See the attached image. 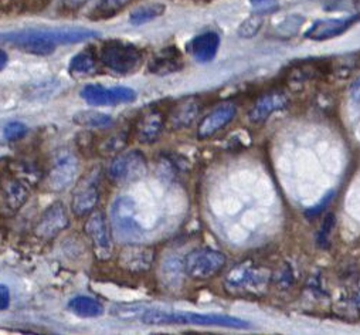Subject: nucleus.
Wrapping results in <instances>:
<instances>
[{
  "label": "nucleus",
  "mask_w": 360,
  "mask_h": 335,
  "mask_svg": "<svg viewBox=\"0 0 360 335\" xmlns=\"http://www.w3.org/2000/svg\"><path fill=\"white\" fill-rule=\"evenodd\" d=\"M101 33L85 27L23 29L2 34V43L12 44L26 53L47 56L60 44H75L100 37Z\"/></svg>",
  "instance_id": "nucleus-1"
},
{
  "label": "nucleus",
  "mask_w": 360,
  "mask_h": 335,
  "mask_svg": "<svg viewBox=\"0 0 360 335\" xmlns=\"http://www.w3.org/2000/svg\"><path fill=\"white\" fill-rule=\"evenodd\" d=\"M142 322L148 325H200L220 327L230 329H250L251 324L230 315L196 314V312H170L162 310H149L142 314Z\"/></svg>",
  "instance_id": "nucleus-2"
},
{
  "label": "nucleus",
  "mask_w": 360,
  "mask_h": 335,
  "mask_svg": "<svg viewBox=\"0 0 360 335\" xmlns=\"http://www.w3.org/2000/svg\"><path fill=\"white\" fill-rule=\"evenodd\" d=\"M100 63L120 75L135 74L143 64V53L135 44L124 40H108L98 50Z\"/></svg>",
  "instance_id": "nucleus-3"
},
{
  "label": "nucleus",
  "mask_w": 360,
  "mask_h": 335,
  "mask_svg": "<svg viewBox=\"0 0 360 335\" xmlns=\"http://www.w3.org/2000/svg\"><path fill=\"white\" fill-rule=\"evenodd\" d=\"M269 273L250 262H244L233 267L226 279L224 287L231 296H257L268 284Z\"/></svg>",
  "instance_id": "nucleus-4"
},
{
  "label": "nucleus",
  "mask_w": 360,
  "mask_h": 335,
  "mask_svg": "<svg viewBox=\"0 0 360 335\" xmlns=\"http://www.w3.org/2000/svg\"><path fill=\"white\" fill-rule=\"evenodd\" d=\"M111 222L117 237L125 243H139L143 229L136 219L135 202L129 196H118L111 208Z\"/></svg>",
  "instance_id": "nucleus-5"
},
{
  "label": "nucleus",
  "mask_w": 360,
  "mask_h": 335,
  "mask_svg": "<svg viewBox=\"0 0 360 335\" xmlns=\"http://www.w3.org/2000/svg\"><path fill=\"white\" fill-rule=\"evenodd\" d=\"M226 266V256L219 250L202 247L193 250L186 258L185 270L193 280H209L216 277Z\"/></svg>",
  "instance_id": "nucleus-6"
},
{
  "label": "nucleus",
  "mask_w": 360,
  "mask_h": 335,
  "mask_svg": "<svg viewBox=\"0 0 360 335\" xmlns=\"http://www.w3.org/2000/svg\"><path fill=\"white\" fill-rule=\"evenodd\" d=\"M148 163L141 151H128L117 155L108 168L110 178L120 185L136 182L146 175Z\"/></svg>",
  "instance_id": "nucleus-7"
},
{
  "label": "nucleus",
  "mask_w": 360,
  "mask_h": 335,
  "mask_svg": "<svg viewBox=\"0 0 360 335\" xmlns=\"http://www.w3.org/2000/svg\"><path fill=\"white\" fill-rule=\"evenodd\" d=\"M100 202V170L94 168L84 175L77 184L74 194L71 209L77 217H85L91 215Z\"/></svg>",
  "instance_id": "nucleus-8"
},
{
  "label": "nucleus",
  "mask_w": 360,
  "mask_h": 335,
  "mask_svg": "<svg viewBox=\"0 0 360 335\" xmlns=\"http://www.w3.org/2000/svg\"><path fill=\"white\" fill-rule=\"evenodd\" d=\"M84 232L91 241L94 256L101 262L110 260L114 255V243L105 215L101 210L93 212L84 225Z\"/></svg>",
  "instance_id": "nucleus-9"
},
{
  "label": "nucleus",
  "mask_w": 360,
  "mask_h": 335,
  "mask_svg": "<svg viewBox=\"0 0 360 335\" xmlns=\"http://www.w3.org/2000/svg\"><path fill=\"white\" fill-rule=\"evenodd\" d=\"M81 99L89 106H118L136 100V93L128 87L105 89L101 84H86L79 93Z\"/></svg>",
  "instance_id": "nucleus-10"
},
{
  "label": "nucleus",
  "mask_w": 360,
  "mask_h": 335,
  "mask_svg": "<svg viewBox=\"0 0 360 335\" xmlns=\"http://www.w3.org/2000/svg\"><path fill=\"white\" fill-rule=\"evenodd\" d=\"M155 251L152 247L139 243H127L121 250L118 263L124 270L131 273H143L152 269Z\"/></svg>",
  "instance_id": "nucleus-11"
},
{
  "label": "nucleus",
  "mask_w": 360,
  "mask_h": 335,
  "mask_svg": "<svg viewBox=\"0 0 360 335\" xmlns=\"http://www.w3.org/2000/svg\"><path fill=\"white\" fill-rule=\"evenodd\" d=\"M360 20L359 15L347 16V18H338V19H322L316 20L307 32L305 37L314 42H323L335 39L343 33H346L353 25Z\"/></svg>",
  "instance_id": "nucleus-12"
},
{
  "label": "nucleus",
  "mask_w": 360,
  "mask_h": 335,
  "mask_svg": "<svg viewBox=\"0 0 360 335\" xmlns=\"http://www.w3.org/2000/svg\"><path fill=\"white\" fill-rule=\"evenodd\" d=\"M70 225L68 215L63 203L51 205L40 217L34 227V233L37 237L43 240L54 239L60 232L65 230Z\"/></svg>",
  "instance_id": "nucleus-13"
},
{
  "label": "nucleus",
  "mask_w": 360,
  "mask_h": 335,
  "mask_svg": "<svg viewBox=\"0 0 360 335\" xmlns=\"http://www.w3.org/2000/svg\"><path fill=\"white\" fill-rule=\"evenodd\" d=\"M78 172V160L74 155L65 153L56 160L49 175V187L54 192L65 191L72 185Z\"/></svg>",
  "instance_id": "nucleus-14"
},
{
  "label": "nucleus",
  "mask_w": 360,
  "mask_h": 335,
  "mask_svg": "<svg viewBox=\"0 0 360 335\" xmlns=\"http://www.w3.org/2000/svg\"><path fill=\"white\" fill-rule=\"evenodd\" d=\"M287 104H288V99L283 91H280V90L269 91V93L261 96L255 101V104L251 107V110L248 113V120L252 124H262L274 113L285 108Z\"/></svg>",
  "instance_id": "nucleus-15"
},
{
  "label": "nucleus",
  "mask_w": 360,
  "mask_h": 335,
  "mask_svg": "<svg viewBox=\"0 0 360 335\" xmlns=\"http://www.w3.org/2000/svg\"><path fill=\"white\" fill-rule=\"evenodd\" d=\"M237 108L233 104H224L209 113L198 128V138L200 141H205L213 135H216L219 131L226 128L236 117Z\"/></svg>",
  "instance_id": "nucleus-16"
},
{
  "label": "nucleus",
  "mask_w": 360,
  "mask_h": 335,
  "mask_svg": "<svg viewBox=\"0 0 360 335\" xmlns=\"http://www.w3.org/2000/svg\"><path fill=\"white\" fill-rule=\"evenodd\" d=\"M185 60L177 47H166L158 51L148 63V71L156 75H169L184 68Z\"/></svg>",
  "instance_id": "nucleus-17"
},
{
  "label": "nucleus",
  "mask_w": 360,
  "mask_h": 335,
  "mask_svg": "<svg viewBox=\"0 0 360 335\" xmlns=\"http://www.w3.org/2000/svg\"><path fill=\"white\" fill-rule=\"evenodd\" d=\"M188 53L199 63H210L220 47V36L216 32H205L188 43Z\"/></svg>",
  "instance_id": "nucleus-18"
},
{
  "label": "nucleus",
  "mask_w": 360,
  "mask_h": 335,
  "mask_svg": "<svg viewBox=\"0 0 360 335\" xmlns=\"http://www.w3.org/2000/svg\"><path fill=\"white\" fill-rule=\"evenodd\" d=\"M165 127V117L158 110H150L141 117L135 127V137L141 144H153Z\"/></svg>",
  "instance_id": "nucleus-19"
},
{
  "label": "nucleus",
  "mask_w": 360,
  "mask_h": 335,
  "mask_svg": "<svg viewBox=\"0 0 360 335\" xmlns=\"http://www.w3.org/2000/svg\"><path fill=\"white\" fill-rule=\"evenodd\" d=\"M200 113V106L195 99L180 101L169 114V125L172 129H185L193 124Z\"/></svg>",
  "instance_id": "nucleus-20"
},
{
  "label": "nucleus",
  "mask_w": 360,
  "mask_h": 335,
  "mask_svg": "<svg viewBox=\"0 0 360 335\" xmlns=\"http://www.w3.org/2000/svg\"><path fill=\"white\" fill-rule=\"evenodd\" d=\"M5 206L9 208L12 212L19 210L29 199V189L20 179L8 181L2 189Z\"/></svg>",
  "instance_id": "nucleus-21"
},
{
  "label": "nucleus",
  "mask_w": 360,
  "mask_h": 335,
  "mask_svg": "<svg viewBox=\"0 0 360 335\" xmlns=\"http://www.w3.org/2000/svg\"><path fill=\"white\" fill-rule=\"evenodd\" d=\"M68 310L81 318H97L105 312L104 305L98 300L85 296H78L70 300Z\"/></svg>",
  "instance_id": "nucleus-22"
},
{
  "label": "nucleus",
  "mask_w": 360,
  "mask_h": 335,
  "mask_svg": "<svg viewBox=\"0 0 360 335\" xmlns=\"http://www.w3.org/2000/svg\"><path fill=\"white\" fill-rule=\"evenodd\" d=\"M98 54L91 50H84L72 57L70 63V72L71 74H91L97 70Z\"/></svg>",
  "instance_id": "nucleus-23"
},
{
  "label": "nucleus",
  "mask_w": 360,
  "mask_h": 335,
  "mask_svg": "<svg viewBox=\"0 0 360 335\" xmlns=\"http://www.w3.org/2000/svg\"><path fill=\"white\" fill-rule=\"evenodd\" d=\"M72 121L77 125L86 127V128H107L108 125L112 124V118L108 114L94 111V110L79 111V113L74 114Z\"/></svg>",
  "instance_id": "nucleus-24"
},
{
  "label": "nucleus",
  "mask_w": 360,
  "mask_h": 335,
  "mask_svg": "<svg viewBox=\"0 0 360 335\" xmlns=\"http://www.w3.org/2000/svg\"><path fill=\"white\" fill-rule=\"evenodd\" d=\"M166 11V6L163 4H148L145 6H139L135 11H132L129 16V22L134 26H142L145 23H149L158 18H160Z\"/></svg>",
  "instance_id": "nucleus-25"
},
{
  "label": "nucleus",
  "mask_w": 360,
  "mask_h": 335,
  "mask_svg": "<svg viewBox=\"0 0 360 335\" xmlns=\"http://www.w3.org/2000/svg\"><path fill=\"white\" fill-rule=\"evenodd\" d=\"M131 0H101L97 9L94 11V15L98 19H107V18H114L118 15L122 9L128 6Z\"/></svg>",
  "instance_id": "nucleus-26"
},
{
  "label": "nucleus",
  "mask_w": 360,
  "mask_h": 335,
  "mask_svg": "<svg viewBox=\"0 0 360 335\" xmlns=\"http://www.w3.org/2000/svg\"><path fill=\"white\" fill-rule=\"evenodd\" d=\"M262 23H264V16L254 13L240 25L238 36L243 39H252L261 30Z\"/></svg>",
  "instance_id": "nucleus-27"
},
{
  "label": "nucleus",
  "mask_w": 360,
  "mask_h": 335,
  "mask_svg": "<svg viewBox=\"0 0 360 335\" xmlns=\"http://www.w3.org/2000/svg\"><path fill=\"white\" fill-rule=\"evenodd\" d=\"M333 229H335V217H333V215H328L319 229V233H318V244L321 247H323V248L329 247L330 234H332Z\"/></svg>",
  "instance_id": "nucleus-28"
},
{
  "label": "nucleus",
  "mask_w": 360,
  "mask_h": 335,
  "mask_svg": "<svg viewBox=\"0 0 360 335\" xmlns=\"http://www.w3.org/2000/svg\"><path fill=\"white\" fill-rule=\"evenodd\" d=\"M4 132H5V137L8 141H19L27 135L29 128L23 122L13 121V122H9L8 125H5Z\"/></svg>",
  "instance_id": "nucleus-29"
},
{
  "label": "nucleus",
  "mask_w": 360,
  "mask_h": 335,
  "mask_svg": "<svg viewBox=\"0 0 360 335\" xmlns=\"http://www.w3.org/2000/svg\"><path fill=\"white\" fill-rule=\"evenodd\" d=\"M250 2L252 5L254 12L262 16L278 9L277 0H250Z\"/></svg>",
  "instance_id": "nucleus-30"
},
{
  "label": "nucleus",
  "mask_w": 360,
  "mask_h": 335,
  "mask_svg": "<svg viewBox=\"0 0 360 335\" xmlns=\"http://www.w3.org/2000/svg\"><path fill=\"white\" fill-rule=\"evenodd\" d=\"M332 198H333V192H332V194H329V195H326V196L322 199V202H321V203H318L315 208H311L309 210H307V213H305V215H307L309 219L319 216V215L323 212V209H325V208H328V205L332 202Z\"/></svg>",
  "instance_id": "nucleus-31"
},
{
  "label": "nucleus",
  "mask_w": 360,
  "mask_h": 335,
  "mask_svg": "<svg viewBox=\"0 0 360 335\" xmlns=\"http://www.w3.org/2000/svg\"><path fill=\"white\" fill-rule=\"evenodd\" d=\"M349 96L354 104L360 106V77L352 82V86L349 89Z\"/></svg>",
  "instance_id": "nucleus-32"
},
{
  "label": "nucleus",
  "mask_w": 360,
  "mask_h": 335,
  "mask_svg": "<svg viewBox=\"0 0 360 335\" xmlns=\"http://www.w3.org/2000/svg\"><path fill=\"white\" fill-rule=\"evenodd\" d=\"M9 304H11L9 289L5 284H2V286H0V310H2V311L8 310Z\"/></svg>",
  "instance_id": "nucleus-33"
},
{
  "label": "nucleus",
  "mask_w": 360,
  "mask_h": 335,
  "mask_svg": "<svg viewBox=\"0 0 360 335\" xmlns=\"http://www.w3.org/2000/svg\"><path fill=\"white\" fill-rule=\"evenodd\" d=\"M88 0H63V5L67 11H77L79 8H82Z\"/></svg>",
  "instance_id": "nucleus-34"
},
{
  "label": "nucleus",
  "mask_w": 360,
  "mask_h": 335,
  "mask_svg": "<svg viewBox=\"0 0 360 335\" xmlns=\"http://www.w3.org/2000/svg\"><path fill=\"white\" fill-rule=\"evenodd\" d=\"M0 57H2V63H0V68L5 70V67H6V64H8V60H9V57H8V54H6L5 50H2V53H0Z\"/></svg>",
  "instance_id": "nucleus-35"
},
{
  "label": "nucleus",
  "mask_w": 360,
  "mask_h": 335,
  "mask_svg": "<svg viewBox=\"0 0 360 335\" xmlns=\"http://www.w3.org/2000/svg\"><path fill=\"white\" fill-rule=\"evenodd\" d=\"M354 303L360 308V283H359V286L356 289V293H354Z\"/></svg>",
  "instance_id": "nucleus-36"
}]
</instances>
